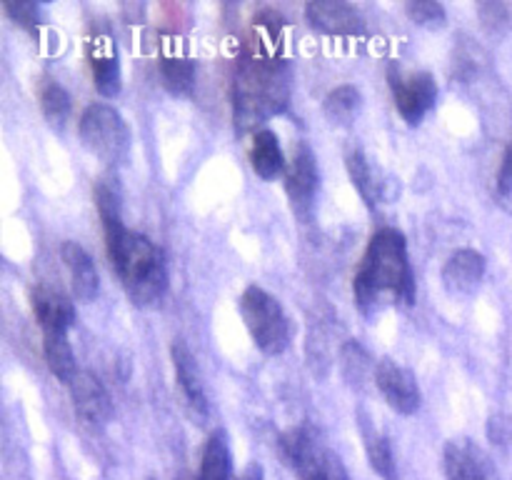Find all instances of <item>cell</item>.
<instances>
[{"label":"cell","mask_w":512,"mask_h":480,"mask_svg":"<svg viewBox=\"0 0 512 480\" xmlns=\"http://www.w3.org/2000/svg\"><path fill=\"white\" fill-rule=\"evenodd\" d=\"M318 438H315L313 430L308 428H293L288 433L280 435V453H283L285 463H290L293 468H298L305 458L318 450Z\"/></svg>","instance_id":"25"},{"label":"cell","mask_w":512,"mask_h":480,"mask_svg":"<svg viewBox=\"0 0 512 480\" xmlns=\"http://www.w3.org/2000/svg\"><path fill=\"white\" fill-rule=\"evenodd\" d=\"M60 258H63L65 268L70 273V288H73L75 300H80V303H93L98 298L100 278L88 250L80 243H75V240H65L60 245Z\"/></svg>","instance_id":"13"},{"label":"cell","mask_w":512,"mask_h":480,"mask_svg":"<svg viewBox=\"0 0 512 480\" xmlns=\"http://www.w3.org/2000/svg\"><path fill=\"white\" fill-rule=\"evenodd\" d=\"M90 65H93V83L95 90H98L103 98H115L123 88V80H120V63L118 55L110 48H98L93 50V58H90Z\"/></svg>","instance_id":"22"},{"label":"cell","mask_w":512,"mask_h":480,"mask_svg":"<svg viewBox=\"0 0 512 480\" xmlns=\"http://www.w3.org/2000/svg\"><path fill=\"white\" fill-rule=\"evenodd\" d=\"M345 168H348L350 183H353L360 200H363L370 210L378 208V203L383 200V178H378L368 155H365L363 150H350L348 158H345Z\"/></svg>","instance_id":"17"},{"label":"cell","mask_w":512,"mask_h":480,"mask_svg":"<svg viewBox=\"0 0 512 480\" xmlns=\"http://www.w3.org/2000/svg\"><path fill=\"white\" fill-rule=\"evenodd\" d=\"M78 135L80 143L103 163H120L130 150V130L123 115L105 103H93L83 110Z\"/></svg>","instance_id":"5"},{"label":"cell","mask_w":512,"mask_h":480,"mask_svg":"<svg viewBox=\"0 0 512 480\" xmlns=\"http://www.w3.org/2000/svg\"><path fill=\"white\" fill-rule=\"evenodd\" d=\"M340 363H343V370H345V378H348V383L358 385V383H365V380L373 375V383H375V368H373V360H370V353L363 348V345L358 343H345L343 350H340Z\"/></svg>","instance_id":"27"},{"label":"cell","mask_w":512,"mask_h":480,"mask_svg":"<svg viewBox=\"0 0 512 480\" xmlns=\"http://www.w3.org/2000/svg\"><path fill=\"white\" fill-rule=\"evenodd\" d=\"M405 13L420 28H443L445 20H448V10L438 0H410L405 3Z\"/></svg>","instance_id":"28"},{"label":"cell","mask_w":512,"mask_h":480,"mask_svg":"<svg viewBox=\"0 0 512 480\" xmlns=\"http://www.w3.org/2000/svg\"><path fill=\"white\" fill-rule=\"evenodd\" d=\"M355 305L373 315L388 305H410L415 300V278L405 235L380 228L370 238L353 280Z\"/></svg>","instance_id":"1"},{"label":"cell","mask_w":512,"mask_h":480,"mask_svg":"<svg viewBox=\"0 0 512 480\" xmlns=\"http://www.w3.org/2000/svg\"><path fill=\"white\" fill-rule=\"evenodd\" d=\"M3 8L15 25H20V28L28 30V33L33 35L38 33V25H40L38 3H30V0H8Z\"/></svg>","instance_id":"29"},{"label":"cell","mask_w":512,"mask_h":480,"mask_svg":"<svg viewBox=\"0 0 512 480\" xmlns=\"http://www.w3.org/2000/svg\"><path fill=\"white\" fill-rule=\"evenodd\" d=\"M443 465L448 480H493V465L488 455L468 438L450 440L445 445Z\"/></svg>","instance_id":"11"},{"label":"cell","mask_w":512,"mask_h":480,"mask_svg":"<svg viewBox=\"0 0 512 480\" xmlns=\"http://www.w3.org/2000/svg\"><path fill=\"white\" fill-rule=\"evenodd\" d=\"M43 355L45 363H48L50 373L58 380H63L65 385H70V380L80 373L78 363H75L73 345H70L68 335L55 333V330H45L43 333Z\"/></svg>","instance_id":"18"},{"label":"cell","mask_w":512,"mask_h":480,"mask_svg":"<svg viewBox=\"0 0 512 480\" xmlns=\"http://www.w3.org/2000/svg\"><path fill=\"white\" fill-rule=\"evenodd\" d=\"M295 470H298L300 480H350L348 470L340 463L338 455L325 450L323 445L310 458H305Z\"/></svg>","instance_id":"24"},{"label":"cell","mask_w":512,"mask_h":480,"mask_svg":"<svg viewBox=\"0 0 512 480\" xmlns=\"http://www.w3.org/2000/svg\"><path fill=\"white\" fill-rule=\"evenodd\" d=\"M40 108H43L45 120L55 128H63L65 120L70 115V95L68 90L63 88L55 80H48V83L40 88Z\"/></svg>","instance_id":"26"},{"label":"cell","mask_w":512,"mask_h":480,"mask_svg":"<svg viewBox=\"0 0 512 480\" xmlns=\"http://www.w3.org/2000/svg\"><path fill=\"white\" fill-rule=\"evenodd\" d=\"M363 435H365V450H368V460L373 465L375 473L383 480H398V465H395L393 448H390V440L383 433L373 428L370 423H363Z\"/></svg>","instance_id":"23"},{"label":"cell","mask_w":512,"mask_h":480,"mask_svg":"<svg viewBox=\"0 0 512 480\" xmlns=\"http://www.w3.org/2000/svg\"><path fill=\"white\" fill-rule=\"evenodd\" d=\"M305 18L315 33L333 38H358L365 33L363 15L345 0H310L305 3Z\"/></svg>","instance_id":"9"},{"label":"cell","mask_w":512,"mask_h":480,"mask_svg":"<svg viewBox=\"0 0 512 480\" xmlns=\"http://www.w3.org/2000/svg\"><path fill=\"white\" fill-rule=\"evenodd\" d=\"M170 358H173L175 380H178V388L183 393L185 403L198 415H208V395H205L203 375H200L198 363H195V355L190 353V348L183 340H175L170 345Z\"/></svg>","instance_id":"14"},{"label":"cell","mask_w":512,"mask_h":480,"mask_svg":"<svg viewBox=\"0 0 512 480\" xmlns=\"http://www.w3.org/2000/svg\"><path fill=\"white\" fill-rule=\"evenodd\" d=\"M390 90H393L395 108H398L400 118L408 125H420L425 115L433 110L435 100H438V83L430 73H410L405 75L398 65L388 68Z\"/></svg>","instance_id":"6"},{"label":"cell","mask_w":512,"mask_h":480,"mask_svg":"<svg viewBox=\"0 0 512 480\" xmlns=\"http://www.w3.org/2000/svg\"><path fill=\"white\" fill-rule=\"evenodd\" d=\"M240 480H263V473H260L258 465H250V468L245 470V475Z\"/></svg>","instance_id":"32"},{"label":"cell","mask_w":512,"mask_h":480,"mask_svg":"<svg viewBox=\"0 0 512 480\" xmlns=\"http://www.w3.org/2000/svg\"><path fill=\"white\" fill-rule=\"evenodd\" d=\"M233 478V458H230V445L223 430H215L203 448L198 480H230Z\"/></svg>","instance_id":"19"},{"label":"cell","mask_w":512,"mask_h":480,"mask_svg":"<svg viewBox=\"0 0 512 480\" xmlns=\"http://www.w3.org/2000/svg\"><path fill=\"white\" fill-rule=\"evenodd\" d=\"M105 230V248L115 275L125 293L138 305H153L168 290V263L163 250L145 235L125 228L120 218L100 220Z\"/></svg>","instance_id":"2"},{"label":"cell","mask_w":512,"mask_h":480,"mask_svg":"<svg viewBox=\"0 0 512 480\" xmlns=\"http://www.w3.org/2000/svg\"><path fill=\"white\" fill-rule=\"evenodd\" d=\"M485 275V255L473 248L455 250L443 265V285L455 298L473 295L480 288Z\"/></svg>","instance_id":"12"},{"label":"cell","mask_w":512,"mask_h":480,"mask_svg":"<svg viewBox=\"0 0 512 480\" xmlns=\"http://www.w3.org/2000/svg\"><path fill=\"white\" fill-rule=\"evenodd\" d=\"M70 398H73L75 413L83 420L93 425H105L113 418V400L105 385L100 383L98 375L90 370H80L73 380H70Z\"/></svg>","instance_id":"10"},{"label":"cell","mask_w":512,"mask_h":480,"mask_svg":"<svg viewBox=\"0 0 512 480\" xmlns=\"http://www.w3.org/2000/svg\"><path fill=\"white\" fill-rule=\"evenodd\" d=\"M248 155L250 165H253V173L258 175L260 180L273 183V180L283 178L288 158H285L278 135H275L273 130H255Z\"/></svg>","instance_id":"16"},{"label":"cell","mask_w":512,"mask_h":480,"mask_svg":"<svg viewBox=\"0 0 512 480\" xmlns=\"http://www.w3.org/2000/svg\"><path fill=\"white\" fill-rule=\"evenodd\" d=\"M498 198L512 200V143L505 148L503 163L498 170Z\"/></svg>","instance_id":"31"},{"label":"cell","mask_w":512,"mask_h":480,"mask_svg":"<svg viewBox=\"0 0 512 480\" xmlns=\"http://www.w3.org/2000/svg\"><path fill=\"white\" fill-rule=\"evenodd\" d=\"M240 318L253 338L255 348L265 355H280L290 345V320L280 300L260 285H248L238 300Z\"/></svg>","instance_id":"4"},{"label":"cell","mask_w":512,"mask_h":480,"mask_svg":"<svg viewBox=\"0 0 512 480\" xmlns=\"http://www.w3.org/2000/svg\"><path fill=\"white\" fill-rule=\"evenodd\" d=\"M488 438H490V443H495V445L512 443V415H508V413L490 415Z\"/></svg>","instance_id":"30"},{"label":"cell","mask_w":512,"mask_h":480,"mask_svg":"<svg viewBox=\"0 0 512 480\" xmlns=\"http://www.w3.org/2000/svg\"><path fill=\"white\" fill-rule=\"evenodd\" d=\"M360 98L363 95H360V90L355 85H338V88L330 90L323 100V113L328 118V123L340 125V128L353 125L355 115L360 110Z\"/></svg>","instance_id":"21"},{"label":"cell","mask_w":512,"mask_h":480,"mask_svg":"<svg viewBox=\"0 0 512 480\" xmlns=\"http://www.w3.org/2000/svg\"><path fill=\"white\" fill-rule=\"evenodd\" d=\"M283 183L298 218H308L315 203V193H318L320 170L313 148L303 140L293 145V153H290L288 165H285Z\"/></svg>","instance_id":"7"},{"label":"cell","mask_w":512,"mask_h":480,"mask_svg":"<svg viewBox=\"0 0 512 480\" xmlns=\"http://www.w3.org/2000/svg\"><path fill=\"white\" fill-rule=\"evenodd\" d=\"M160 83L168 93L188 95L195 85V63L183 53H165L160 58Z\"/></svg>","instance_id":"20"},{"label":"cell","mask_w":512,"mask_h":480,"mask_svg":"<svg viewBox=\"0 0 512 480\" xmlns=\"http://www.w3.org/2000/svg\"><path fill=\"white\" fill-rule=\"evenodd\" d=\"M30 305H33V313L43 333L45 330L68 333L70 325L75 323V305L58 290L38 285V288L30 290Z\"/></svg>","instance_id":"15"},{"label":"cell","mask_w":512,"mask_h":480,"mask_svg":"<svg viewBox=\"0 0 512 480\" xmlns=\"http://www.w3.org/2000/svg\"><path fill=\"white\" fill-rule=\"evenodd\" d=\"M288 100V80L278 65L248 63L235 80V115L243 125L280 113Z\"/></svg>","instance_id":"3"},{"label":"cell","mask_w":512,"mask_h":480,"mask_svg":"<svg viewBox=\"0 0 512 480\" xmlns=\"http://www.w3.org/2000/svg\"><path fill=\"white\" fill-rule=\"evenodd\" d=\"M375 388L380 390L385 403L400 415L418 413L423 395H420L418 380L405 365L385 358L375 365Z\"/></svg>","instance_id":"8"}]
</instances>
